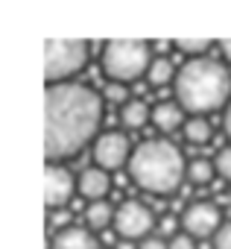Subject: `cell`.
<instances>
[{
    "label": "cell",
    "instance_id": "17",
    "mask_svg": "<svg viewBox=\"0 0 231 249\" xmlns=\"http://www.w3.org/2000/svg\"><path fill=\"white\" fill-rule=\"evenodd\" d=\"M214 176H216V167H214L208 159H196V161H190V167H187V179H190L193 185H211Z\"/></svg>",
    "mask_w": 231,
    "mask_h": 249
},
{
    "label": "cell",
    "instance_id": "25",
    "mask_svg": "<svg viewBox=\"0 0 231 249\" xmlns=\"http://www.w3.org/2000/svg\"><path fill=\"white\" fill-rule=\"evenodd\" d=\"M161 231H176V220L173 217H164L161 220Z\"/></svg>",
    "mask_w": 231,
    "mask_h": 249
},
{
    "label": "cell",
    "instance_id": "13",
    "mask_svg": "<svg viewBox=\"0 0 231 249\" xmlns=\"http://www.w3.org/2000/svg\"><path fill=\"white\" fill-rule=\"evenodd\" d=\"M120 120H123V126H126V129H141L147 120H152V108H149L147 103H141V100H132V103L123 106Z\"/></svg>",
    "mask_w": 231,
    "mask_h": 249
},
{
    "label": "cell",
    "instance_id": "11",
    "mask_svg": "<svg viewBox=\"0 0 231 249\" xmlns=\"http://www.w3.org/2000/svg\"><path fill=\"white\" fill-rule=\"evenodd\" d=\"M50 249H99V240L94 237L91 229L67 226V229H62V231L53 237V246H50Z\"/></svg>",
    "mask_w": 231,
    "mask_h": 249
},
{
    "label": "cell",
    "instance_id": "2",
    "mask_svg": "<svg viewBox=\"0 0 231 249\" xmlns=\"http://www.w3.org/2000/svg\"><path fill=\"white\" fill-rule=\"evenodd\" d=\"M176 103L193 117H205L231 103V73L216 59H190L182 65L176 82Z\"/></svg>",
    "mask_w": 231,
    "mask_h": 249
},
{
    "label": "cell",
    "instance_id": "9",
    "mask_svg": "<svg viewBox=\"0 0 231 249\" xmlns=\"http://www.w3.org/2000/svg\"><path fill=\"white\" fill-rule=\"evenodd\" d=\"M44 176H47V179H44V202H47V208H53V211L65 208L67 199H70L73 191H76V179H73L70 170L62 167V164H47V173H44Z\"/></svg>",
    "mask_w": 231,
    "mask_h": 249
},
{
    "label": "cell",
    "instance_id": "4",
    "mask_svg": "<svg viewBox=\"0 0 231 249\" xmlns=\"http://www.w3.org/2000/svg\"><path fill=\"white\" fill-rule=\"evenodd\" d=\"M152 47L147 41H108L102 47V71L111 82H132L149 73Z\"/></svg>",
    "mask_w": 231,
    "mask_h": 249
},
{
    "label": "cell",
    "instance_id": "22",
    "mask_svg": "<svg viewBox=\"0 0 231 249\" xmlns=\"http://www.w3.org/2000/svg\"><path fill=\"white\" fill-rule=\"evenodd\" d=\"M170 249H196V240H193L190 234L179 231V234H173V237H170Z\"/></svg>",
    "mask_w": 231,
    "mask_h": 249
},
{
    "label": "cell",
    "instance_id": "26",
    "mask_svg": "<svg viewBox=\"0 0 231 249\" xmlns=\"http://www.w3.org/2000/svg\"><path fill=\"white\" fill-rule=\"evenodd\" d=\"M219 47H222V56H225V59H228V62H231V41H222V44H219Z\"/></svg>",
    "mask_w": 231,
    "mask_h": 249
},
{
    "label": "cell",
    "instance_id": "23",
    "mask_svg": "<svg viewBox=\"0 0 231 249\" xmlns=\"http://www.w3.org/2000/svg\"><path fill=\"white\" fill-rule=\"evenodd\" d=\"M138 249H170V243H164L161 237H147Z\"/></svg>",
    "mask_w": 231,
    "mask_h": 249
},
{
    "label": "cell",
    "instance_id": "14",
    "mask_svg": "<svg viewBox=\"0 0 231 249\" xmlns=\"http://www.w3.org/2000/svg\"><path fill=\"white\" fill-rule=\"evenodd\" d=\"M176 76H179V71L173 68V62L164 59V56H158V59H152V65H149L147 82H149L152 88H161V85H167V82H176Z\"/></svg>",
    "mask_w": 231,
    "mask_h": 249
},
{
    "label": "cell",
    "instance_id": "21",
    "mask_svg": "<svg viewBox=\"0 0 231 249\" xmlns=\"http://www.w3.org/2000/svg\"><path fill=\"white\" fill-rule=\"evenodd\" d=\"M214 249H231V223H222V229L214 234Z\"/></svg>",
    "mask_w": 231,
    "mask_h": 249
},
{
    "label": "cell",
    "instance_id": "27",
    "mask_svg": "<svg viewBox=\"0 0 231 249\" xmlns=\"http://www.w3.org/2000/svg\"><path fill=\"white\" fill-rule=\"evenodd\" d=\"M117 249H135V246H132V240H120V243H117Z\"/></svg>",
    "mask_w": 231,
    "mask_h": 249
},
{
    "label": "cell",
    "instance_id": "24",
    "mask_svg": "<svg viewBox=\"0 0 231 249\" xmlns=\"http://www.w3.org/2000/svg\"><path fill=\"white\" fill-rule=\"evenodd\" d=\"M222 129H225V135H228V141H231V103L225 106V114H222Z\"/></svg>",
    "mask_w": 231,
    "mask_h": 249
},
{
    "label": "cell",
    "instance_id": "7",
    "mask_svg": "<svg viewBox=\"0 0 231 249\" xmlns=\"http://www.w3.org/2000/svg\"><path fill=\"white\" fill-rule=\"evenodd\" d=\"M182 226H184V234H190V237H211L222 229V211L216 202L199 199V202L184 208Z\"/></svg>",
    "mask_w": 231,
    "mask_h": 249
},
{
    "label": "cell",
    "instance_id": "8",
    "mask_svg": "<svg viewBox=\"0 0 231 249\" xmlns=\"http://www.w3.org/2000/svg\"><path fill=\"white\" fill-rule=\"evenodd\" d=\"M132 153L135 150L129 147V138L123 132H102L94 144V161L102 170H117V167L129 164Z\"/></svg>",
    "mask_w": 231,
    "mask_h": 249
},
{
    "label": "cell",
    "instance_id": "20",
    "mask_svg": "<svg viewBox=\"0 0 231 249\" xmlns=\"http://www.w3.org/2000/svg\"><path fill=\"white\" fill-rule=\"evenodd\" d=\"M214 167H216V176H222L225 182H231V147H225V150L216 153Z\"/></svg>",
    "mask_w": 231,
    "mask_h": 249
},
{
    "label": "cell",
    "instance_id": "16",
    "mask_svg": "<svg viewBox=\"0 0 231 249\" xmlns=\"http://www.w3.org/2000/svg\"><path fill=\"white\" fill-rule=\"evenodd\" d=\"M182 132H184V141L187 144H208L211 141V123L205 117H190L184 123Z\"/></svg>",
    "mask_w": 231,
    "mask_h": 249
},
{
    "label": "cell",
    "instance_id": "5",
    "mask_svg": "<svg viewBox=\"0 0 231 249\" xmlns=\"http://www.w3.org/2000/svg\"><path fill=\"white\" fill-rule=\"evenodd\" d=\"M88 65V41L53 38L44 44V76L50 85H62Z\"/></svg>",
    "mask_w": 231,
    "mask_h": 249
},
{
    "label": "cell",
    "instance_id": "6",
    "mask_svg": "<svg viewBox=\"0 0 231 249\" xmlns=\"http://www.w3.org/2000/svg\"><path fill=\"white\" fill-rule=\"evenodd\" d=\"M155 226V217L152 211L138 202V199H126L117 205V211H114V229H117V234L123 240H135V237H147Z\"/></svg>",
    "mask_w": 231,
    "mask_h": 249
},
{
    "label": "cell",
    "instance_id": "12",
    "mask_svg": "<svg viewBox=\"0 0 231 249\" xmlns=\"http://www.w3.org/2000/svg\"><path fill=\"white\" fill-rule=\"evenodd\" d=\"M152 126L161 129V132H176V129H184V108L179 103H155L152 106Z\"/></svg>",
    "mask_w": 231,
    "mask_h": 249
},
{
    "label": "cell",
    "instance_id": "18",
    "mask_svg": "<svg viewBox=\"0 0 231 249\" xmlns=\"http://www.w3.org/2000/svg\"><path fill=\"white\" fill-rule=\"evenodd\" d=\"M176 47L184 53V56H190V59H205L208 56V50L214 47L208 38H179L176 41Z\"/></svg>",
    "mask_w": 231,
    "mask_h": 249
},
{
    "label": "cell",
    "instance_id": "15",
    "mask_svg": "<svg viewBox=\"0 0 231 249\" xmlns=\"http://www.w3.org/2000/svg\"><path fill=\"white\" fill-rule=\"evenodd\" d=\"M85 223H88L91 231H99V229H105V226L114 223V208L108 202H91L85 208Z\"/></svg>",
    "mask_w": 231,
    "mask_h": 249
},
{
    "label": "cell",
    "instance_id": "10",
    "mask_svg": "<svg viewBox=\"0 0 231 249\" xmlns=\"http://www.w3.org/2000/svg\"><path fill=\"white\" fill-rule=\"evenodd\" d=\"M76 191L85 196V199H91V202H102V196L111 191V176H108V170H102V167H85L79 176H76Z\"/></svg>",
    "mask_w": 231,
    "mask_h": 249
},
{
    "label": "cell",
    "instance_id": "3",
    "mask_svg": "<svg viewBox=\"0 0 231 249\" xmlns=\"http://www.w3.org/2000/svg\"><path fill=\"white\" fill-rule=\"evenodd\" d=\"M132 182L147 194H173L184 179V159L176 144L164 138H152L135 147L129 161Z\"/></svg>",
    "mask_w": 231,
    "mask_h": 249
},
{
    "label": "cell",
    "instance_id": "1",
    "mask_svg": "<svg viewBox=\"0 0 231 249\" xmlns=\"http://www.w3.org/2000/svg\"><path fill=\"white\" fill-rule=\"evenodd\" d=\"M44 120L47 161L62 164L97 135L102 120V97L79 82L50 85L44 97Z\"/></svg>",
    "mask_w": 231,
    "mask_h": 249
},
{
    "label": "cell",
    "instance_id": "19",
    "mask_svg": "<svg viewBox=\"0 0 231 249\" xmlns=\"http://www.w3.org/2000/svg\"><path fill=\"white\" fill-rule=\"evenodd\" d=\"M102 97H105L108 103H114V106H126V103H132V100H129V88H126V82H108Z\"/></svg>",
    "mask_w": 231,
    "mask_h": 249
}]
</instances>
